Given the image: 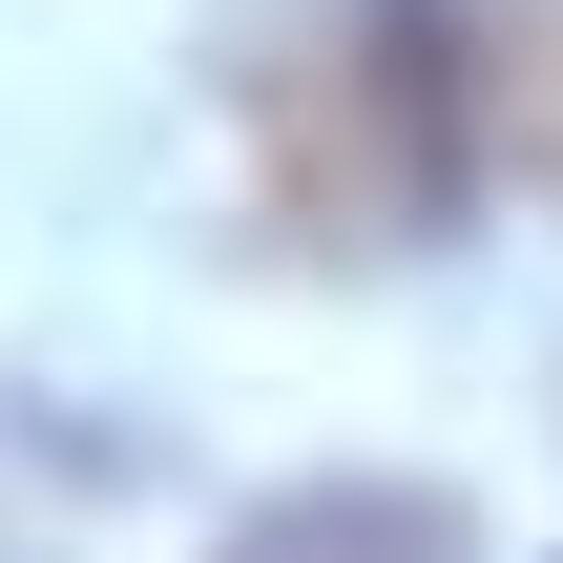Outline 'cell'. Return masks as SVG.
Returning a JSON list of instances; mask_svg holds the SVG:
<instances>
[{
    "instance_id": "cell-3",
    "label": "cell",
    "mask_w": 563,
    "mask_h": 563,
    "mask_svg": "<svg viewBox=\"0 0 563 563\" xmlns=\"http://www.w3.org/2000/svg\"><path fill=\"white\" fill-rule=\"evenodd\" d=\"M481 104L522 125V167H543V188H563V0H522V21L481 42Z\"/></svg>"
},
{
    "instance_id": "cell-1",
    "label": "cell",
    "mask_w": 563,
    "mask_h": 563,
    "mask_svg": "<svg viewBox=\"0 0 563 563\" xmlns=\"http://www.w3.org/2000/svg\"><path fill=\"white\" fill-rule=\"evenodd\" d=\"M251 188L292 251H439L481 188V42L460 0H292L251 42Z\"/></svg>"
},
{
    "instance_id": "cell-2",
    "label": "cell",
    "mask_w": 563,
    "mask_h": 563,
    "mask_svg": "<svg viewBox=\"0 0 563 563\" xmlns=\"http://www.w3.org/2000/svg\"><path fill=\"white\" fill-rule=\"evenodd\" d=\"M230 563H481V522L439 481H292L230 522Z\"/></svg>"
}]
</instances>
